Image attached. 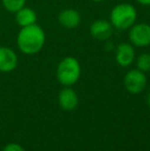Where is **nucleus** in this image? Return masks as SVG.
<instances>
[{
	"instance_id": "nucleus-2",
	"label": "nucleus",
	"mask_w": 150,
	"mask_h": 151,
	"mask_svg": "<svg viewBox=\"0 0 150 151\" xmlns=\"http://www.w3.org/2000/svg\"><path fill=\"white\" fill-rule=\"evenodd\" d=\"M137 21V10L130 3H119L111 9L110 23L114 29L128 30Z\"/></svg>"
},
{
	"instance_id": "nucleus-8",
	"label": "nucleus",
	"mask_w": 150,
	"mask_h": 151,
	"mask_svg": "<svg viewBox=\"0 0 150 151\" xmlns=\"http://www.w3.org/2000/svg\"><path fill=\"white\" fill-rule=\"evenodd\" d=\"M113 26L110 21L96 20L90 26V33L94 38L98 40H107L112 36Z\"/></svg>"
},
{
	"instance_id": "nucleus-4",
	"label": "nucleus",
	"mask_w": 150,
	"mask_h": 151,
	"mask_svg": "<svg viewBox=\"0 0 150 151\" xmlns=\"http://www.w3.org/2000/svg\"><path fill=\"white\" fill-rule=\"evenodd\" d=\"M123 86L130 93L138 95L145 90L147 86V77L144 72L139 69H132L126 72L123 77Z\"/></svg>"
},
{
	"instance_id": "nucleus-16",
	"label": "nucleus",
	"mask_w": 150,
	"mask_h": 151,
	"mask_svg": "<svg viewBox=\"0 0 150 151\" xmlns=\"http://www.w3.org/2000/svg\"><path fill=\"white\" fill-rule=\"evenodd\" d=\"M147 104L150 107V88H149V91H148V95H147Z\"/></svg>"
},
{
	"instance_id": "nucleus-17",
	"label": "nucleus",
	"mask_w": 150,
	"mask_h": 151,
	"mask_svg": "<svg viewBox=\"0 0 150 151\" xmlns=\"http://www.w3.org/2000/svg\"><path fill=\"white\" fill-rule=\"evenodd\" d=\"M92 1H94V2H102V1H104V0H92Z\"/></svg>"
},
{
	"instance_id": "nucleus-6",
	"label": "nucleus",
	"mask_w": 150,
	"mask_h": 151,
	"mask_svg": "<svg viewBox=\"0 0 150 151\" xmlns=\"http://www.w3.org/2000/svg\"><path fill=\"white\" fill-rule=\"evenodd\" d=\"M135 52L134 45L128 42H121L116 46L115 50V61L120 67L126 68L130 67L135 61Z\"/></svg>"
},
{
	"instance_id": "nucleus-7",
	"label": "nucleus",
	"mask_w": 150,
	"mask_h": 151,
	"mask_svg": "<svg viewBox=\"0 0 150 151\" xmlns=\"http://www.w3.org/2000/svg\"><path fill=\"white\" fill-rule=\"evenodd\" d=\"M19 64L17 52L9 46H0V72L9 73L14 71Z\"/></svg>"
},
{
	"instance_id": "nucleus-3",
	"label": "nucleus",
	"mask_w": 150,
	"mask_h": 151,
	"mask_svg": "<svg viewBox=\"0 0 150 151\" xmlns=\"http://www.w3.org/2000/svg\"><path fill=\"white\" fill-rule=\"evenodd\" d=\"M57 79L62 86H72L79 80L81 75V67L74 57H66L62 59L57 67Z\"/></svg>"
},
{
	"instance_id": "nucleus-14",
	"label": "nucleus",
	"mask_w": 150,
	"mask_h": 151,
	"mask_svg": "<svg viewBox=\"0 0 150 151\" xmlns=\"http://www.w3.org/2000/svg\"><path fill=\"white\" fill-rule=\"evenodd\" d=\"M2 151H26L22 145L18 143H8L3 147Z\"/></svg>"
},
{
	"instance_id": "nucleus-10",
	"label": "nucleus",
	"mask_w": 150,
	"mask_h": 151,
	"mask_svg": "<svg viewBox=\"0 0 150 151\" xmlns=\"http://www.w3.org/2000/svg\"><path fill=\"white\" fill-rule=\"evenodd\" d=\"M58 22L65 29H75L81 23V16L76 9L65 8L59 14Z\"/></svg>"
},
{
	"instance_id": "nucleus-1",
	"label": "nucleus",
	"mask_w": 150,
	"mask_h": 151,
	"mask_svg": "<svg viewBox=\"0 0 150 151\" xmlns=\"http://www.w3.org/2000/svg\"><path fill=\"white\" fill-rule=\"evenodd\" d=\"M45 43V32L37 24L23 27L17 35V45L22 54L27 56L36 55Z\"/></svg>"
},
{
	"instance_id": "nucleus-12",
	"label": "nucleus",
	"mask_w": 150,
	"mask_h": 151,
	"mask_svg": "<svg viewBox=\"0 0 150 151\" xmlns=\"http://www.w3.org/2000/svg\"><path fill=\"white\" fill-rule=\"evenodd\" d=\"M27 0H1L4 9L11 14H16L18 10L26 6Z\"/></svg>"
},
{
	"instance_id": "nucleus-11",
	"label": "nucleus",
	"mask_w": 150,
	"mask_h": 151,
	"mask_svg": "<svg viewBox=\"0 0 150 151\" xmlns=\"http://www.w3.org/2000/svg\"><path fill=\"white\" fill-rule=\"evenodd\" d=\"M14 20L20 28L36 24L37 14L35 10L28 6H24L14 14Z\"/></svg>"
},
{
	"instance_id": "nucleus-13",
	"label": "nucleus",
	"mask_w": 150,
	"mask_h": 151,
	"mask_svg": "<svg viewBox=\"0 0 150 151\" xmlns=\"http://www.w3.org/2000/svg\"><path fill=\"white\" fill-rule=\"evenodd\" d=\"M136 66H137V69L144 72V73L149 72L150 71V54L149 52L141 54L140 56L138 57V59L136 60Z\"/></svg>"
},
{
	"instance_id": "nucleus-9",
	"label": "nucleus",
	"mask_w": 150,
	"mask_h": 151,
	"mask_svg": "<svg viewBox=\"0 0 150 151\" xmlns=\"http://www.w3.org/2000/svg\"><path fill=\"white\" fill-rule=\"evenodd\" d=\"M58 102L64 111H73L78 105L77 93L71 86H65L59 93Z\"/></svg>"
},
{
	"instance_id": "nucleus-5",
	"label": "nucleus",
	"mask_w": 150,
	"mask_h": 151,
	"mask_svg": "<svg viewBox=\"0 0 150 151\" xmlns=\"http://www.w3.org/2000/svg\"><path fill=\"white\" fill-rule=\"evenodd\" d=\"M128 39L134 46L146 47L150 45V25L147 23H135L128 29Z\"/></svg>"
},
{
	"instance_id": "nucleus-15",
	"label": "nucleus",
	"mask_w": 150,
	"mask_h": 151,
	"mask_svg": "<svg viewBox=\"0 0 150 151\" xmlns=\"http://www.w3.org/2000/svg\"><path fill=\"white\" fill-rule=\"evenodd\" d=\"M138 3L142 4V5H145V6H149L150 5V0H137Z\"/></svg>"
}]
</instances>
